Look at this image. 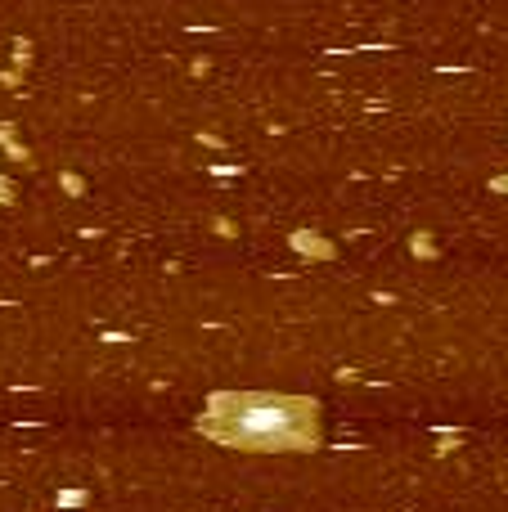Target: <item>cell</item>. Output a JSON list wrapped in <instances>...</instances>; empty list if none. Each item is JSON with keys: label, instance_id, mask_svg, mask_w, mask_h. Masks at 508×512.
<instances>
[{"label": "cell", "instance_id": "obj_1", "mask_svg": "<svg viewBox=\"0 0 508 512\" xmlns=\"http://www.w3.org/2000/svg\"><path fill=\"white\" fill-rule=\"evenodd\" d=\"M288 432H293V414L284 405H275V400L248 405L239 414V436H248V441H284Z\"/></svg>", "mask_w": 508, "mask_h": 512}]
</instances>
